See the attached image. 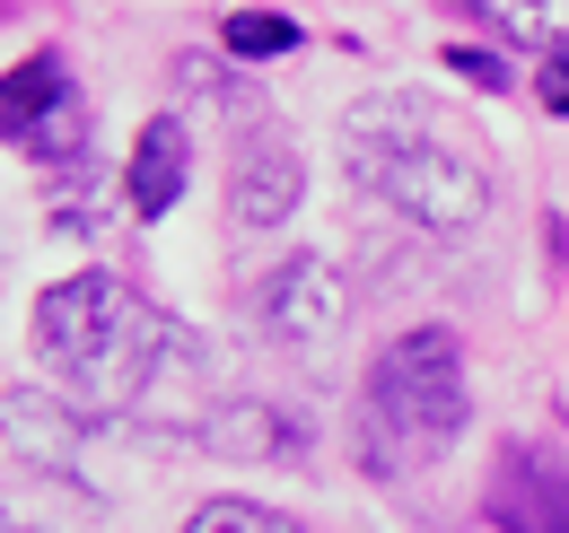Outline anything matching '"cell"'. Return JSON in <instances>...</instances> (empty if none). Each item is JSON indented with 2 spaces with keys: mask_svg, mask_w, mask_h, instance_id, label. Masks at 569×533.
I'll return each instance as SVG.
<instances>
[{
  "mask_svg": "<svg viewBox=\"0 0 569 533\" xmlns=\"http://www.w3.org/2000/svg\"><path fill=\"white\" fill-rule=\"evenodd\" d=\"M342 158H351L359 193H377L395 219H412L429 237H465L491 210V167L465 149V132L438 123V105L412 88L359 97L342 114Z\"/></svg>",
  "mask_w": 569,
  "mask_h": 533,
  "instance_id": "cell-1",
  "label": "cell"
},
{
  "mask_svg": "<svg viewBox=\"0 0 569 533\" xmlns=\"http://www.w3.org/2000/svg\"><path fill=\"white\" fill-rule=\"evenodd\" d=\"M254 324L281 341V350H325V341L351 324V289H342V271H333V263L289 254V263L254 289Z\"/></svg>",
  "mask_w": 569,
  "mask_h": 533,
  "instance_id": "cell-5",
  "label": "cell"
},
{
  "mask_svg": "<svg viewBox=\"0 0 569 533\" xmlns=\"http://www.w3.org/2000/svg\"><path fill=\"white\" fill-rule=\"evenodd\" d=\"M9 464L27 472H53V481H79V420L62 402L27 394V385H9Z\"/></svg>",
  "mask_w": 569,
  "mask_h": 533,
  "instance_id": "cell-9",
  "label": "cell"
},
{
  "mask_svg": "<svg viewBox=\"0 0 569 533\" xmlns=\"http://www.w3.org/2000/svg\"><path fill=\"white\" fill-rule=\"evenodd\" d=\"M184 533H298V525L281 507H263V499H211V507H193Z\"/></svg>",
  "mask_w": 569,
  "mask_h": 533,
  "instance_id": "cell-13",
  "label": "cell"
},
{
  "mask_svg": "<svg viewBox=\"0 0 569 533\" xmlns=\"http://www.w3.org/2000/svg\"><path fill=\"white\" fill-rule=\"evenodd\" d=\"M228 53L237 62H281V53H298V27L272 18V9H237L228 18Z\"/></svg>",
  "mask_w": 569,
  "mask_h": 533,
  "instance_id": "cell-12",
  "label": "cell"
},
{
  "mask_svg": "<svg viewBox=\"0 0 569 533\" xmlns=\"http://www.w3.org/2000/svg\"><path fill=\"white\" fill-rule=\"evenodd\" d=\"M473 420V394H465V341L447 324H421V333L386 341L377 368H368V464L412 472L429 455H447Z\"/></svg>",
  "mask_w": 569,
  "mask_h": 533,
  "instance_id": "cell-3",
  "label": "cell"
},
{
  "mask_svg": "<svg viewBox=\"0 0 569 533\" xmlns=\"http://www.w3.org/2000/svg\"><path fill=\"white\" fill-rule=\"evenodd\" d=\"M473 9L517 44H569V0H473Z\"/></svg>",
  "mask_w": 569,
  "mask_h": 533,
  "instance_id": "cell-11",
  "label": "cell"
},
{
  "mask_svg": "<svg viewBox=\"0 0 569 533\" xmlns=\"http://www.w3.org/2000/svg\"><path fill=\"white\" fill-rule=\"evenodd\" d=\"M535 97H543L552 114H569V44H552V53H543V70H535Z\"/></svg>",
  "mask_w": 569,
  "mask_h": 533,
  "instance_id": "cell-15",
  "label": "cell"
},
{
  "mask_svg": "<svg viewBox=\"0 0 569 533\" xmlns=\"http://www.w3.org/2000/svg\"><path fill=\"white\" fill-rule=\"evenodd\" d=\"M447 70H456V79H465V88H517V70L499 62V53H482V44H447Z\"/></svg>",
  "mask_w": 569,
  "mask_h": 533,
  "instance_id": "cell-14",
  "label": "cell"
},
{
  "mask_svg": "<svg viewBox=\"0 0 569 533\" xmlns=\"http://www.w3.org/2000/svg\"><path fill=\"white\" fill-rule=\"evenodd\" d=\"M0 132H9L18 158H36V167H79V158H88V97H79V79L53 62V53H27V62L9 70Z\"/></svg>",
  "mask_w": 569,
  "mask_h": 533,
  "instance_id": "cell-4",
  "label": "cell"
},
{
  "mask_svg": "<svg viewBox=\"0 0 569 533\" xmlns=\"http://www.w3.org/2000/svg\"><path fill=\"white\" fill-rule=\"evenodd\" d=\"M491 525L499 533H569V455L561 446H499L491 464Z\"/></svg>",
  "mask_w": 569,
  "mask_h": 533,
  "instance_id": "cell-6",
  "label": "cell"
},
{
  "mask_svg": "<svg viewBox=\"0 0 569 533\" xmlns=\"http://www.w3.org/2000/svg\"><path fill=\"white\" fill-rule=\"evenodd\" d=\"M202 446L228 464H298L307 455V429L289 420L281 402H219L202 420Z\"/></svg>",
  "mask_w": 569,
  "mask_h": 533,
  "instance_id": "cell-8",
  "label": "cell"
},
{
  "mask_svg": "<svg viewBox=\"0 0 569 533\" xmlns=\"http://www.w3.org/2000/svg\"><path fill=\"white\" fill-rule=\"evenodd\" d=\"M184 175H193V140H184V123H176V114L141 123V140H132V167H123V193H132V210H141V219L176 210Z\"/></svg>",
  "mask_w": 569,
  "mask_h": 533,
  "instance_id": "cell-10",
  "label": "cell"
},
{
  "mask_svg": "<svg viewBox=\"0 0 569 533\" xmlns=\"http://www.w3.org/2000/svg\"><path fill=\"white\" fill-rule=\"evenodd\" d=\"M18 533H27V525H18Z\"/></svg>",
  "mask_w": 569,
  "mask_h": 533,
  "instance_id": "cell-16",
  "label": "cell"
},
{
  "mask_svg": "<svg viewBox=\"0 0 569 533\" xmlns=\"http://www.w3.org/2000/svg\"><path fill=\"white\" fill-rule=\"evenodd\" d=\"M184 333H167L132 298V280L114 271H79V280H53L36 298V350L79 385V402L97 411H132L149 394V376L167 368V350Z\"/></svg>",
  "mask_w": 569,
  "mask_h": 533,
  "instance_id": "cell-2",
  "label": "cell"
},
{
  "mask_svg": "<svg viewBox=\"0 0 569 533\" xmlns=\"http://www.w3.org/2000/svg\"><path fill=\"white\" fill-rule=\"evenodd\" d=\"M307 193V167H298V149H289L272 123H254V132L237 140V167H228V210L246 219V228H281L289 210Z\"/></svg>",
  "mask_w": 569,
  "mask_h": 533,
  "instance_id": "cell-7",
  "label": "cell"
}]
</instances>
